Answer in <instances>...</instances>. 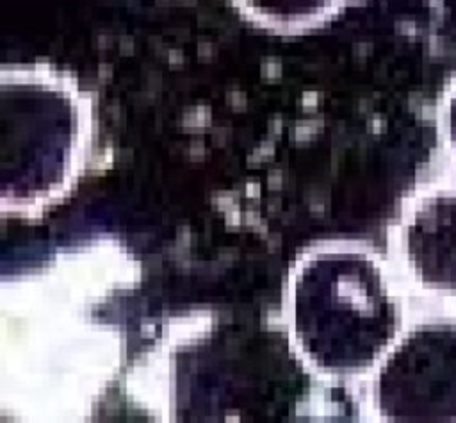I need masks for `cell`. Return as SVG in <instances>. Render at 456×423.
<instances>
[{"label":"cell","mask_w":456,"mask_h":423,"mask_svg":"<svg viewBox=\"0 0 456 423\" xmlns=\"http://www.w3.org/2000/svg\"><path fill=\"white\" fill-rule=\"evenodd\" d=\"M290 323L305 359L326 373L376 369L404 330L397 287L383 262L344 246L305 259L290 284Z\"/></svg>","instance_id":"cell-1"},{"label":"cell","mask_w":456,"mask_h":423,"mask_svg":"<svg viewBox=\"0 0 456 423\" xmlns=\"http://www.w3.org/2000/svg\"><path fill=\"white\" fill-rule=\"evenodd\" d=\"M2 200L30 207L59 196L84 153L86 116L77 89L41 70L2 73Z\"/></svg>","instance_id":"cell-2"},{"label":"cell","mask_w":456,"mask_h":423,"mask_svg":"<svg viewBox=\"0 0 456 423\" xmlns=\"http://www.w3.org/2000/svg\"><path fill=\"white\" fill-rule=\"evenodd\" d=\"M372 405L387 421H456V316L404 327L374 369Z\"/></svg>","instance_id":"cell-3"},{"label":"cell","mask_w":456,"mask_h":423,"mask_svg":"<svg viewBox=\"0 0 456 423\" xmlns=\"http://www.w3.org/2000/svg\"><path fill=\"white\" fill-rule=\"evenodd\" d=\"M395 252L415 289L456 300V182L424 187L408 202L395 230Z\"/></svg>","instance_id":"cell-4"},{"label":"cell","mask_w":456,"mask_h":423,"mask_svg":"<svg viewBox=\"0 0 456 423\" xmlns=\"http://www.w3.org/2000/svg\"><path fill=\"white\" fill-rule=\"evenodd\" d=\"M244 12L273 27H303L333 12L344 0H233Z\"/></svg>","instance_id":"cell-5"},{"label":"cell","mask_w":456,"mask_h":423,"mask_svg":"<svg viewBox=\"0 0 456 423\" xmlns=\"http://www.w3.org/2000/svg\"><path fill=\"white\" fill-rule=\"evenodd\" d=\"M438 132L445 153L456 164V82H452L442 96L438 107Z\"/></svg>","instance_id":"cell-6"}]
</instances>
